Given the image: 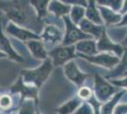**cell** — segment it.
Returning <instances> with one entry per match:
<instances>
[{
    "label": "cell",
    "mask_w": 127,
    "mask_h": 114,
    "mask_svg": "<svg viewBox=\"0 0 127 114\" xmlns=\"http://www.w3.org/2000/svg\"><path fill=\"white\" fill-rule=\"evenodd\" d=\"M27 49H29V51L32 54V56L36 59L43 60L45 61L48 58V50L45 46V44L43 43V41L40 40H31L25 43Z\"/></svg>",
    "instance_id": "13"
},
{
    "label": "cell",
    "mask_w": 127,
    "mask_h": 114,
    "mask_svg": "<svg viewBox=\"0 0 127 114\" xmlns=\"http://www.w3.org/2000/svg\"><path fill=\"white\" fill-rule=\"evenodd\" d=\"M4 33L20 40L22 42H25V43L28 41H31V40H40L41 39L39 34L33 33L31 30H28L26 28L17 26L11 21H8L6 27L4 28Z\"/></svg>",
    "instance_id": "7"
},
{
    "label": "cell",
    "mask_w": 127,
    "mask_h": 114,
    "mask_svg": "<svg viewBox=\"0 0 127 114\" xmlns=\"http://www.w3.org/2000/svg\"><path fill=\"white\" fill-rule=\"evenodd\" d=\"M82 104L83 101L77 96L61 105L59 108L56 109V112L58 114H74L75 111L79 109Z\"/></svg>",
    "instance_id": "20"
},
{
    "label": "cell",
    "mask_w": 127,
    "mask_h": 114,
    "mask_svg": "<svg viewBox=\"0 0 127 114\" xmlns=\"http://www.w3.org/2000/svg\"><path fill=\"white\" fill-rule=\"evenodd\" d=\"M48 2L49 1H31L30 5L34 9V11L37 13L38 19H43L44 17L48 16Z\"/></svg>",
    "instance_id": "23"
},
{
    "label": "cell",
    "mask_w": 127,
    "mask_h": 114,
    "mask_svg": "<svg viewBox=\"0 0 127 114\" xmlns=\"http://www.w3.org/2000/svg\"><path fill=\"white\" fill-rule=\"evenodd\" d=\"M2 58H8V57H7V55H6L5 53H3V52L0 50V59H2Z\"/></svg>",
    "instance_id": "34"
},
{
    "label": "cell",
    "mask_w": 127,
    "mask_h": 114,
    "mask_svg": "<svg viewBox=\"0 0 127 114\" xmlns=\"http://www.w3.org/2000/svg\"><path fill=\"white\" fill-rule=\"evenodd\" d=\"M0 50L7 55L8 58L16 62H24V57L18 53L16 49L12 46L11 40L4 33V28L2 27L1 20V11H0Z\"/></svg>",
    "instance_id": "9"
},
{
    "label": "cell",
    "mask_w": 127,
    "mask_h": 114,
    "mask_svg": "<svg viewBox=\"0 0 127 114\" xmlns=\"http://www.w3.org/2000/svg\"><path fill=\"white\" fill-rule=\"evenodd\" d=\"M78 27L80 28V30L83 33H85V34L91 36L95 40H98L100 38V36H101L102 32H103V30H104V28H105L104 26L96 25L94 23L88 21L85 18L78 25Z\"/></svg>",
    "instance_id": "16"
},
{
    "label": "cell",
    "mask_w": 127,
    "mask_h": 114,
    "mask_svg": "<svg viewBox=\"0 0 127 114\" xmlns=\"http://www.w3.org/2000/svg\"><path fill=\"white\" fill-rule=\"evenodd\" d=\"M71 6L64 3V1H49L48 2V12L53 14L56 18H63L64 16H67L70 12Z\"/></svg>",
    "instance_id": "15"
},
{
    "label": "cell",
    "mask_w": 127,
    "mask_h": 114,
    "mask_svg": "<svg viewBox=\"0 0 127 114\" xmlns=\"http://www.w3.org/2000/svg\"><path fill=\"white\" fill-rule=\"evenodd\" d=\"M8 114H12V113H11V112H10V113H8Z\"/></svg>",
    "instance_id": "37"
},
{
    "label": "cell",
    "mask_w": 127,
    "mask_h": 114,
    "mask_svg": "<svg viewBox=\"0 0 127 114\" xmlns=\"http://www.w3.org/2000/svg\"><path fill=\"white\" fill-rule=\"evenodd\" d=\"M98 6V9L101 13V19L103 21V24L106 26H112V25H118L122 20V14L119 12L112 11L110 9L103 7V6Z\"/></svg>",
    "instance_id": "17"
},
{
    "label": "cell",
    "mask_w": 127,
    "mask_h": 114,
    "mask_svg": "<svg viewBox=\"0 0 127 114\" xmlns=\"http://www.w3.org/2000/svg\"><path fill=\"white\" fill-rule=\"evenodd\" d=\"M97 42V49L99 52H105V53H111L118 56L119 58L122 57L124 51V47L122 44L114 43L112 41L110 37L108 36V34L106 33V29L104 28L103 32L101 33V35L98 40H96Z\"/></svg>",
    "instance_id": "6"
},
{
    "label": "cell",
    "mask_w": 127,
    "mask_h": 114,
    "mask_svg": "<svg viewBox=\"0 0 127 114\" xmlns=\"http://www.w3.org/2000/svg\"><path fill=\"white\" fill-rule=\"evenodd\" d=\"M48 58L51 60L54 67L64 66L66 63L73 61L74 58L78 57L74 46H62L55 47L48 51Z\"/></svg>",
    "instance_id": "3"
},
{
    "label": "cell",
    "mask_w": 127,
    "mask_h": 114,
    "mask_svg": "<svg viewBox=\"0 0 127 114\" xmlns=\"http://www.w3.org/2000/svg\"><path fill=\"white\" fill-rule=\"evenodd\" d=\"M68 17L73 24L78 26L85 18V8L83 6H71Z\"/></svg>",
    "instance_id": "21"
},
{
    "label": "cell",
    "mask_w": 127,
    "mask_h": 114,
    "mask_svg": "<svg viewBox=\"0 0 127 114\" xmlns=\"http://www.w3.org/2000/svg\"><path fill=\"white\" fill-rule=\"evenodd\" d=\"M122 77H127V71L125 72V73H124V74H123V75L122 76Z\"/></svg>",
    "instance_id": "35"
},
{
    "label": "cell",
    "mask_w": 127,
    "mask_h": 114,
    "mask_svg": "<svg viewBox=\"0 0 127 114\" xmlns=\"http://www.w3.org/2000/svg\"><path fill=\"white\" fill-rule=\"evenodd\" d=\"M117 26L118 27H125V26H127V13L123 14V16H122V20Z\"/></svg>",
    "instance_id": "31"
},
{
    "label": "cell",
    "mask_w": 127,
    "mask_h": 114,
    "mask_svg": "<svg viewBox=\"0 0 127 114\" xmlns=\"http://www.w3.org/2000/svg\"><path fill=\"white\" fill-rule=\"evenodd\" d=\"M53 68L54 66L51 60L48 58L45 61H43L42 64L35 69L22 71L20 78L24 84L40 88L43 86V84L48 80Z\"/></svg>",
    "instance_id": "1"
},
{
    "label": "cell",
    "mask_w": 127,
    "mask_h": 114,
    "mask_svg": "<svg viewBox=\"0 0 127 114\" xmlns=\"http://www.w3.org/2000/svg\"><path fill=\"white\" fill-rule=\"evenodd\" d=\"M122 45L124 47V48H127V34H126V36H125V38L122 40Z\"/></svg>",
    "instance_id": "33"
},
{
    "label": "cell",
    "mask_w": 127,
    "mask_h": 114,
    "mask_svg": "<svg viewBox=\"0 0 127 114\" xmlns=\"http://www.w3.org/2000/svg\"><path fill=\"white\" fill-rule=\"evenodd\" d=\"M10 91L11 94H15V93H19L21 95V101L23 102L26 99H32L34 100L36 104L38 102V92H39V88L33 87V86H30V85H26L24 84L22 79L19 77L18 80L10 87Z\"/></svg>",
    "instance_id": "11"
},
{
    "label": "cell",
    "mask_w": 127,
    "mask_h": 114,
    "mask_svg": "<svg viewBox=\"0 0 127 114\" xmlns=\"http://www.w3.org/2000/svg\"><path fill=\"white\" fill-rule=\"evenodd\" d=\"M94 95L93 90L90 88L89 87H86V86H82L80 87L79 90H78V97L82 100V101H88L90 100L92 96Z\"/></svg>",
    "instance_id": "27"
},
{
    "label": "cell",
    "mask_w": 127,
    "mask_h": 114,
    "mask_svg": "<svg viewBox=\"0 0 127 114\" xmlns=\"http://www.w3.org/2000/svg\"><path fill=\"white\" fill-rule=\"evenodd\" d=\"M96 3H97V5L106 7V8L110 9L112 11L120 13V11L122 10L123 1H109V0H106L105 1V0H99V1H96Z\"/></svg>",
    "instance_id": "25"
},
{
    "label": "cell",
    "mask_w": 127,
    "mask_h": 114,
    "mask_svg": "<svg viewBox=\"0 0 127 114\" xmlns=\"http://www.w3.org/2000/svg\"><path fill=\"white\" fill-rule=\"evenodd\" d=\"M63 21L64 24V39L62 42V46H74L76 44L86 40V39H93V38L83 33L78 26L73 24L69 19L68 15L63 17Z\"/></svg>",
    "instance_id": "2"
},
{
    "label": "cell",
    "mask_w": 127,
    "mask_h": 114,
    "mask_svg": "<svg viewBox=\"0 0 127 114\" xmlns=\"http://www.w3.org/2000/svg\"><path fill=\"white\" fill-rule=\"evenodd\" d=\"M36 102L32 99H26L21 103V107L16 114H37L35 109Z\"/></svg>",
    "instance_id": "24"
},
{
    "label": "cell",
    "mask_w": 127,
    "mask_h": 114,
    "mask_svg": "<svg viewBox=\"0 0 127 114\" xmlns=\"http://www.w3.org/2000/svg\"><path fill=\"white\" fill-rule=\"evenodd\" d=\"M113 114H127V104H119Z\"/></svg>",
    "instance_id": "30"
},
{
    "label": "cell",
    "mask_w": 127,
    "mask_h": 114,
    "mask_svg": "<svg viewBox=\"0 0 127 114\" xmlns=\"http://www.w3.org/2000/svg\"><path fill=\"white\" fill-rule=\"evenodd\" d=\"M64 72L69 81L78 87H82V85L86 81L89 76L81 71L74 61H70L64 66Z\"/></svg>",
    "instance_id": "12"
},
{
    "label": "cell",
    "mask_w": 127,
    "mask_h": 114,
    "mask_svg": "<svg viewBox=\"0 0 127 114\" xmlns=\"http://www.w3.org/2000/svg\"><path fill=\"white\" fill-rule=\"evenodd\" d=\"M13 99L11 94L0 93V111L9 110L12 107Z\"/></svg>",
    "instance_id": "26"
},
{
    "label": "cell",
    "mask_w": 127,
    "mask_h": 114,
    "mask_svg": "<svg viewBox=\"0 0 127 114\" xmlns=\"http://www.w3.org/2000/svg\"><path fill=\"white\" fill-rule=\"evenodd\" d=\"M40 38L43 43L45 44V46L46 44L50 46H56L59 44H62L63 42L64 33L57 25L48 24L44 27L42 33L40 34Z\"/></svg>",
    "instance_id": "10"
},
{
    "label": "cell",
    "mask_w": 127,
    "mask_h": 114,
    "mask_svg": "<svg viewBox=\"0 0 127 114\" xmlns=\"http://www.w3.org/2000/svg\"><path fill=\"white\" fill-rule=\"evenodd\" d=\"M74 114H94V110L87 102H84Z\"/></svg>",
    "instance_id": "28"
},
{
    "label": "cell",
    "mask_w": 127,
    "mask_h": 114,
    "mask_svg": "<svg viewBox=\"0 0 127 114\" xmlns=\"http://www.w3.org/2000/svg\"><path fill=\"white\" fill-rule=\"evenodd\" d=\"M77 55L93 56L99 53L97 49V42L95 39H86L80 41L75 45Z\"/></svg>",
    "instance_id": "14"
},
{
    "label": "cell",
    "mask_w": 127,
    "mask_h": 114,
    "mask_svg": "<svg viewBox=\"0 0 127 114\" xmlns=\"http://www.w3.org/2000/svg\"><path fill=\"white\" fill-rule=\"evenodd\" d=\"M112 85H114L115 87H124V88H126L127 89V77H124V78H121V79H118V80H111L110 81Z\"/></svg>",
    "instance_id": "29"
},
{
    "label": "cell",
    "mask_w": 127,
    "mask_h": 114,
    "mask_svg": "<svg viewBox=\"0 0 127 114\" xmlns=\"http://www.w3.org/2000/svg\"><path fill=\"white\" fill-rule=\"evenodd\" d=\"M78 56L86 60L91 64L106 68L109 70L115 69L121 59L116 55L111 54V53H105V52H99L98 54L93 55V56H85V55H78Z\"/></svg>",
    "instance_id": "8"
},
{
    "label": "cell",
    "mask_w": 127,
    "mask_h": 114,
    "mask_svg": "<svg viewBox=\"0 0 127 114\" xmlns=\"http://www.w3.org/2000/svg\"><path fill=\"white\" fill-rule=\"evenodd\" d=\"M125 13H127V1H123L122 10L120 11V14H125Z\"/></svg>",
    "instance_id": "32"
},
{
    "label": "cell",
    "mask_w": 127,
    "mask_h": 114,
    "mask_svg": "<svg viewBox=\"0 0 127 114\" xmlns=\"http://www.w3.org/2000/svg\"><path fill=\"white\" fill-rule=\"evenodd\" d=\"M118 92V88L110 82H107L99 74H95L94 78V90L93 93L95 97L101 104L105 103L110 100L116 93Z\"/></svg>",
    "instance_id": "5"
},
{
    "label": "cell",
    "mask_w": 127,
    "mask_h": 114,
    "mask_svg": "<svg viewBox=\"0 0 127 114\" xmlns=\"http://www.w3.org/2000/svg\"><path fill=\"white\" fill-rule=\"evenodd\" d=\"M1 12H4L9 21L14 23L17 26L25 28L30 22V17L25 6L20 4H8L2 8Z\"/></svg>",
    "instance_id": "4"
},
{
    "label": "cell",
    "mask_w": 127,
    "mask_h": 114,
    "mask_svg": "<svg viewBox=\"0 0 127 114\" xmlns=\"http://www.w3.org/2000/svg\"><path fill=\"white\" fill-rule=\"evenodd\" d=\"M0 114H4V113H2V112H1V111H0Z\"/></svg>",
    "instance_id": "36"
},
{
    "label": "cell",
    "mask_w": 127,
    "mask_h": 114,
    "mask_svg": "<svg viewBox=\"0 0 127 114\" xmlns=\"http://www.w3.org/2000/svg\"><path fill=\"white\" fill-rule=\"evenodd\" d=\"M125 92H126V91H125L124 89L120 90V91H118L110 100H108L107 102L102 104V105H101L100 114H113L114 113V110L116 109V107L119 105L120 100L124 96Z\"/></svg>",
    "instance_id": "19"
},
{
    "label": "cell",
    "mask_w": 127,
    "mask_h": 114,
    "mask_svg": "<svg viewBox=\"0 0 127 114\" xmlns=\"http://www.w3.org/2000/svg\"><path fill=\"white\" fill-rule=\"evenodd\" d=\"M127 71V48H124V51L122 56V59H120L119 64L113 70L112 73L107 77L110 78H116V77H122Z\"/></svg>",
    "instance_id": "22"
},
{
    "label": "cell",
    "mask_w": 127,
    "mask_h": 114,
    "mask_svg": "<svg viewBox=\"0 0 127 114\" xmlns=\"http://www.w3.org/2000/svg\"><path fill=\"white\" fill-rule=\"evenodd\" d=\"M85 19L99 26H104L96 1H87L85 8Z\"/></svg>",
    "instance_id": "18"
}]
</instances>
